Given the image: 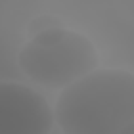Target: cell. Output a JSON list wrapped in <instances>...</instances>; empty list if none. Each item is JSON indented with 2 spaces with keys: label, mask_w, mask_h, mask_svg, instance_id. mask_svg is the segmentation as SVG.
Segmentation results:
<instances>
[{
  "label": "cell",
  "mask_w": 134,
  "mask_h": 134,
  "mask_svg": "<svg viewBox=\"0 0 134 134\" xmlns=\"http://www.w3.org/2000/svg\"><path fill=\"white\" fill-rule=\"evenodd\" d=\"M52 117L61 134H134L132 71L92 69L61 90Z\"/></svg>",
  "instance_id": "obj_1"
},
{
  "label": "cell",
  "mask_w": 134,
  "mask_h": 134,
  "mask_svg": "<svg viewBox=\"0 0 134 134\" xmlns=\"http://www.w3.org/2000/svg\"><path fill=\"white\" fill-rule=\"evenodd\" d=\"M21 71L50 90H63L98 65L92 42L71 29L48 27L38 31L19 52Z\"/></svg>",
  "instance_id": "obj_2"
},
{
  "label": "cell",
  "mask_w": 134,
  "mask_h": 134,
  "mask_svg": "<svg viewBox=\"0 0 134 134\" xmlns=\"http://www.w3.org/2000/svg\"><path fill=\"white\" fill-rule=\"evenodd\" d=\"M52 107L31 86L0 82V134H50Z\"/></svg>",
  "instance_id": "obj_3"
}]
</instances>
